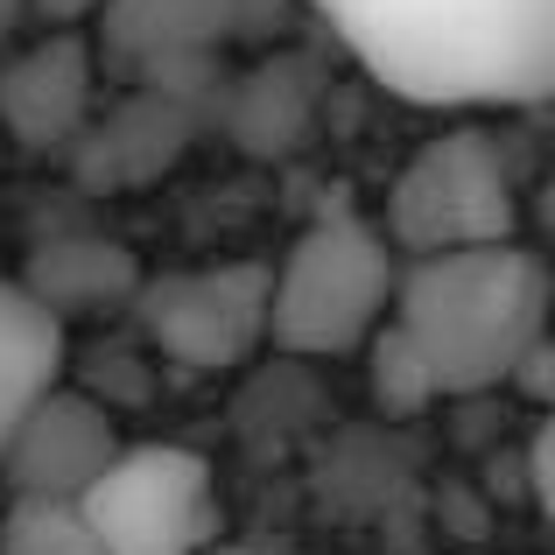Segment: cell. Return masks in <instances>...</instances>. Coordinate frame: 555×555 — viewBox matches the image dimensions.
I'll list each match as a JSON object with an SVG mask.
<instances>
[{
    "label": "cell",
    "mask_w": 555,
    "mask_h": 555,
    "mask_svg": "<svg viewBox=\"0 0 555 555\" xmlns=\"http://www.w3.org/2000/svg\"><path fill=\"white\" fill-rule=\"evenodd\" d=\"M387 92L443 113L542 106L555 92V0H302Z\"/></svg>",
    "instance_id": "obj_1"
},
{
    "label": "cell",
    "mask_w": 555,
    "mask_h": 555,
    "mask_svg": "<svg viewBox=\"0 0 555 555\" xmlns=\"http://www.w3.org/2000/svg\"><path fill=\"white\" fill-rule=\"evenodd\" d=\"M387 324L422 352L443 393L506 387L520 352L548 338V268L520 240L401 260Z\"/></svg>",
    "instance_id": "obj_2"
},
{
    "label": "cell",
    "mask_w": 555,
    "mask_h": 555,
    "mask_svg": "<svg viewBox=\"0 0 555 555\" xmlns=\"http://www.w3.org/2000/svg\"><path fill=\"white\" fill-rule=\"evenodd\" d=\"M401 260L373 218L324 211L282 268H268V338L296 359H345L387 324Z\"/></svg>",
    "instance_id": "obj_3"
},
{
    "label": "cell",
    "mask_w": 555,
    "mask_h": 555,
    "mask_svg": "<svg viewBox=\"0 0 555 555\" xmlns=\"http://www.w3.org/2000/svg\"><path fill=\"white\" fill-rule=\"evenodd\" d=\"M514 225H520V190L506 141L492 127H443L401 163L379 240L393 246V260H429V254L506 246Z\"/></svg>",
    "instance_id": "obj_4"
},
{
    "label": "cell",
    "mask_w": 555,
    "mask_h": 555,
    "mask_svg": "<svg viewBox=\"0 0 555 555\" xmlns=\"http://www.w3.org/2000/svg\"><path fill=\"white\" fill-rule=\"evenodd\" d=\"M78 514L106 555H204L218 542L211 464L183 443H120Z\"/></svg>",
    "instance_id": "obj_5"
},
{
    "label": "cell",
    "mask_w": 555,
    "mask_h": 555,
    "mask_svg": "<svg viewBox=\"0 0 555 555\" xmlns=\"http://www.w3.org/2000/svg\"><path fill=\"white\" fill-rule=\"evenodd\" d=\"M134 317L163 359L190 373H225L268 338V260H204L141 274Z\"/></svg>",
    "instance_id": "obj_6"
},
{
    "label": "cell",
    "mask_w": 555,
    "mask_h": 555,
    "mask_svg": "<svg viewBox=\"0 0 555 555\" xmlns=\"http://www.w3.org/2000/svg\"><path fill=\"white\" fill-rule=\"evenodd\" d=\"M120 457V429L92 393L50 387L0 443V478L14 500H85L106 464Z\"/></svg>",
    "instance_id": "obj_7"
},
{
    "label": "cell",
    "mask_w": 555,
    "mask_h": 555,
    "mask_svg": "<svg viewBox=\"0 0 555 555\" xmlns=\"http://www.w3.org/2000/svg\"><path fill=\"white\" fill-rule=\"evenodd\" d=\"M92 42L85 36H42L0 64V127L14 149H70L92 120Z\"/></svg>",
    "instance_id": "obj_8"
},
{
    "label": "cell",
    "mask_w": 555,
    "mask_h": 555,
    "mask_svg": "<svg viewBox=\"0 0 555 555\" xmlns=\"http://www.w3.org/2000/svg\"><path fill=\"white\" fill-rule=\"evenodd\" d=\"M190 141H197V113L134 85L120 106L92 113L70 149H78V183L85 190H149L183 163Z\"/></svg>",
    "instance_id": "obj_9"
},
{
    "label": "cell",
    "mask_w": 555,
    "mask_h": 555,
    "mask_svg": "<svg viewBox=\"0 0 555 555\" xmlns=\"http://www.w3.org/2000/svg\"><path fill=\"white\" fill-rule=\"evenodd\" d=\"M99 50L134 78L163 56H218L232 42V0H99Z\"/></svg>",
    "instance_id": "obj_10"
},
{
    "label": "cell",
    "mask_w": 555,
    "mask_h": 555,
    "mask_svg": "<svg viewBox=\"0 0 555 555\" xmlns=\"http://www.w3.org/2000/svg\"><path fill=\"white\" fill-rule=\"evenodd\" d=\"M22 288L56 324L64 317H92V310H127L134 288H141V260L127 246L99 240V232H70V240H50V246L28 254Z\"/></svg>",
    "instance_id": "obj_11"
},
{
    "label": "cell",
    "mask_w": 555,
    "mask_h": 555,
    "mask_svg": "<svg viewBox=\"0 0 555 555\" xmlns=\"http://www.w3.org/2000/svg\"><path fill=\"white\" fill-rule=\"evenodd\" d=\"M225 127L246 155H296L317 127V70L302 56H260L225 85Z\"/></svg>",
    "instance_id": "obj_12"
},
{
    "label": "cell",
    "mask_w": 555,
    "mask_h": 555,
    "mask_svg": "<svg viewBox=\"0 0 555 555\" xmlns=\"http://www.w3.org/2000/svg\"><path fill=\"white\" fill-rule=\"evenodd\" d=\"M64 324L22 282H0V443L42 393L64 387Z\"/></svg>",
    "instance_id": "obj_13"
},
{
    "label": "cell",
    "mask_w": 555,
    "mask_h": 555,
    "mask_svg": "<svg viewBox=\"0 0 555 555\" xmlns=\"http://www.w3.org/2000/svg\"><path fill=\"white\" fill-rule=\"evenodd\" d=\"M359 352H366V393H373V408L387 422H415V415H429V408H436V393H443V387H436V373L422 366V352L393 324H379Z\"/></svg>",
    "instance_id": "obj_14"
},
{
    "label": "cell",
    "mask_w": 555,
    "mask_h": 555,
    "mask_svg": "<svg viewBox=\"0 0 555 555\" xmlns=\"http://www.w3.org/2000/svg\"><path fill=\"white\" fill-rule=\"evenodd\" d=\"M0 555H106L85 528L78 500H8L0 514Z\"/></svg>",
    "instance_id": "obj_15"
},
{
    "label": "cell",
    "mask_w": 555,
    "mask_h": 555,
    "mask_svg": "<svg viewBox=\"0 0 555 555\" xmlns=\"http://www.w3.org/2000/svg\"><path fill=\"white\" fill-rule=\"evenodd\" d=\"M99 14V0H28V22H42L50 36H78Z\"/></svg>",
    "instance_id": "obj_16"
},
{
    "label": "cell",
    "mask_w": 555,
    "mask_h": 555,
    "mask_svg": "<svg viewBox=\"0 0 555 555\" xmlns=\"http://www.w3.org/2000/svg\"><path fill=\"white\" fill-rule=\"evenodd\" d=\"M28 28V0H0V50Z\"/></svg>",
    "instance_id": "obj_17"
},
{
    "label": "cell",
    "mask_w": 555,
    "mask_h": 555,
    "mask_svg": "<svg viewBox=\"0 0 555 555\" xmlns=\"http://www.w3.org/2000/svg\"><path fill=\"white\" fill-rule=\"evenodd\" d=\"M204 555H260V548H246V542H211Z\"/></svg>",
    "instance_id": "obj_18"
}]
</instances>
